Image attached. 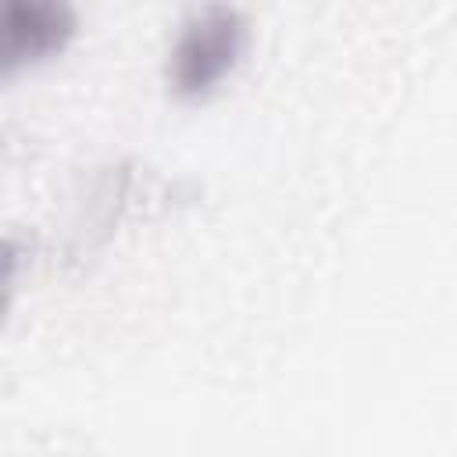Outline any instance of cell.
<instances>
[{
	"instance_id": "6da1fadb",
	"label": "cell",
	"mask_w": 457,
	"mask_h": 457,
	"mask_svg": "<svg viewBox=\"0 0 457 457\" xmlns=\"http://www.w3.org/2000/svg\"><path fill=\"white\" fill-rule=\"evenodd\" d=\"M243 43H246V25H243L239 11L218 7V4L196 11L182 25V32L168 54V82L182 96L207 93L236 64Z\"/></svg>"
},
{
	"instance_id": "7a4b0ae2",
	"label": "cell",
	"mask_w": 457,
	"mask_h": 457,
	"mask_svg": "<svg viewBox=\"0 0 457 457\" xmlns=\"http://www.w3.org/2000/svg\"><path fill=\"white\" fill-rule=\"evenodd\" d=\"M4 46L0 61L4 71H14L18 64L39 61L64 46V39L75 29V14L64 4H43V0H11L0 18Z\"/></svg>"
}]
</instances>
